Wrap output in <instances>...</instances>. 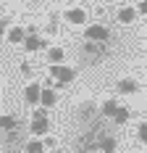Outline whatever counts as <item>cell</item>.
Returning <instances> with one entry per match:
<instances>
[{
	"label": "cell",
	"instance_id": "7",
	"mask_svg": "<svg viewBox=\"0 0 147 153\" xmlns=\"http://www.w3.org/2000/svg\"><path fill=\"white\" fill-rule=\"evenodd\" d=\"M8 40H11L13 45H18V42L26 40V32L21 29V27H11V29H8Z\"/></svg>",
	"mask_w": 147,
	"mask_h": 153
},
{
	"label": "cell",
	"instance_id": "15",
	"mask_svg": "<svg viewBox=\"0 0 147 153\" xmlns=\"http://www.w3.org/2000/svg\"><path fill=\"white\" fill-rule=\"evenodd\" d=\"M13 127H16L13 116H0V129H11V132H13Z\"/></svg>",
	"mask_w": 147,
	"mask_h": 153
},
{
	"label": "cell",
	"instance_id": "4",
	"mask_svg": "<svg viewBox=\"0 0 147 153\" xmlns=\"http://www.w3.org/2000/svg\"><path fill=\"white\" fill-rule=\"evenodd\" d=\"M47 127H50L47 116H40V119H32V127H29V132H32V135H37V137H42L45 132H47Z\"/></svg>",
	"mask_w": 147,
	"mask_h": 153
},
{
	"label": "cell",
	"instance_id": "2",
	"mask_svg": "<svg viewBox=\"0 0 147 153\" xmlns=\"http://www.w3.org/2000/svg\"><path fill=\"white\" fill-rule=\"evenodd\" d=\"M50 74L58 79V85H66V82H71L74 79V69H68V66H60V63H55L53 69H50Z\"/></svg>",
	"mask_w": 147,
	"mask_h": 153
},
{
	"label": "cell",
	"instance_id": "16",
	"mask_svg": "<svg viewBox=\"0 0 147 153\" xmlns=\"http://www.w3.org/2000/svg\"><path fill=\"white\" fill-rule=\"evenodd\" d=\"M50 61H53V63L63 61V48H50Z\"/></svg>",
	"mask_w": 147,
	"mask_h": 153
},
{
	"label": "cell",
	"instance_id": "5",
	"mask_svg": "<svg viewBox=\"0 0 147 153\" xmlns=\"http://www.w3.org/2000/svg\"><path fill=\"white\" fill-rule=\"evenodd\" d=\"M40 95H42V87H40V85H29L26 92H24L26 103H32V106H37V103H40Z\"/></svg>",
	"mask_w": 147,
	"mask_h": 153
},
{
	"label": "cell",
	"instance_id": "14",
	"mask_svg": "<svg viewBox=\"0 0 147 153\" xmlns=\"http://www.w3.org/2000/svg\"><path fill=\"white\" fill-rule=\"evenodd\" d=\"M100 148H103L105 153H113V151H116V140H113V137H103V140H100Z\"/></svg>",
	"mask_w": 147,
	"mask_h": 153
},
{
	"label": "cell",
	"instance_id": "6",
	"mask_svg": "<svg viewBox=\"0 0 147 153\" xmlns=\"http://www.w3.org/2000/svg\"><path fill=\"white\" fill-rule=\"evenodd\" d=\"M40 48H45V40H42V37H37V34H29V37L24 40V50H29V53L40 50Z\"/></svg>",
	"mask_w": 147,
	"mask_h": 153
},
{
	"label": "cell",
	"instance_id": "10",
	"mask_svg": "<svg viewBox=\"0 0 147 153\" xmlns=\"http://www.w3.org/2000/svg\"><path fill=\"white\" fill-rule=\"evenodd\" d=\"M55 98H58V95H55V90H42L40 103H42V106H53V103H55Z\"/></svg>",
	"mask_w": 147,
	"mask_h": 153
},
{
	"label": "cell",
	"instance_id": "8",
	"mask_svg": "<svg viewBox=\"0 0 147 153\" xmlns=\"http://www.w3.org/2000/svg\"><path fill=\"white\" fill-rule=\"evenodd\" d=\"M118 92H123V95L137 92V82H134V79H121V82H118Z\"/></svg>",
	"mask_w": 147,
	"mask_h": 153
},
{
	"label": "cell",
	"instance_id": "13",
	"mask_svg": "<svg viewBox=\"0 0 147 153\" xmlns=\"http://www.w3.org/2000/svg\"><path fill=\"white\" fill-rule=\"evenodd\" d=\"M116 111H118L116 100H105V103H103V114H105V116H116Z\"/></svg>",
	"mask_w": 147,
	"mask_h": 153
},
{
	"label": "cell",
	"instance_id": "12",
	"mask_svg": "<svg viewBox=\"0 0 147 153\" xmlns=\"http://www.w3.org/2000/svg\"><path fill=\"white\" fill-rule=\"evenodd\" d=\"M129 116H132V111H129V108H121V106H118V111H116V116H113V119H116V124H126V122H129Z\"/></svg>",
	"mask_w": 147,
	"mask_h": 153
},
{
	"label": "cell",
	"instance_id": "1",
	"mask_svg": "<svg viewBox=\"0 0 147 153\" xmlns=\"http://www.w3.org/2000/svg\"><path fill=\"white\" fill-rule=\"evenodd\" d=\"M84 37H87L89 42H105V40L110 37V32H108V27H103V24H92V27L84 29Z\"/></svg>",
	"mask_w": 147,
	"mask_h": 153
},
{
	"label": "cell",
	"instance_id": "3",
	"mask_svg": "<svg viewBox=\"0 0 147 153\" xmlns=\"http://www.w3.org/2000/svg\"><path fill=\"white\" fill-rule=\"evenodd\" d=\"M66 21H68V24H74V27H82V24L87 21L84 8H71V11H66Z\"/></svg>",
	"mask_w": 147,
	"mask_h": 153
},
{
	"label": "cell",
	"instance_id": "9",
	"mask_svg": "<svg viewBox=\"0 0 147 153\" xmlns=\"http://www.w3.org/2000/svg\"><path fill=\"white\" fill-rule=\"evenodd\" d=\"M134 16H137V11H134L132 5H126V8H121V11H118V21L129 24V21H134Z\"/></svg>",
	"mask_w": 147,
	"mask_h": 153
},
{
	"label": "cell",
	"instance_id": "11",
	"mask_svg": "<svg viewBox=\"0 0 147 153\" xmlns=\"http://www.w3.org/2000/svg\"><path fill=\"white\" fill-rule=\"evenodd\" d=\"M24 151L26 153H45V145H42V140H32V143L24 145Z\"/></svg>",
	"mask_w": 147,
	"mask_h": 153
},
{
	"label": "cell",
	"instance_id": "18",
	"mask_svg": "<svg viewBox=\"0 0 147 153\" xmlns=\"http://www.w3.org/2000/svg\"><path fill=\"white\" fill-rule=\"evenodd\" d=\"M3 32H8V21H5V19H0V34H3Z\"/></svg>",
	"mask_w": 147,
	"mask_h": 153
},
{
	"label": "cell",
	"instance_id": "17",
	"mask_svg": "<svg viewBox=\"0 0 147 153\" xmlns=\"http://www.w3.org/2000/svg\"><path fill=\"white\" fill-rule=\"evenodd\" d=\"M139 140H142V143H147V122L139 124Z\"/></svg>",
	"mask_w": 147,
	"mask_h": 153
},
{
	"label": "cell",
	"instance_id": "19",
	"mask_svg": "<svg viewBox=\"0 0 147 153\" xmlns=\"http://www.w3.org/2000/svg\"><path fill=\"white\" fill-rule=\"evenodd\" d=\"M139 13L147 16V0H142V3H139Z\"/></svg>",
	"mask_w": 147,
	"mask_h": 153
}]
</instances>
